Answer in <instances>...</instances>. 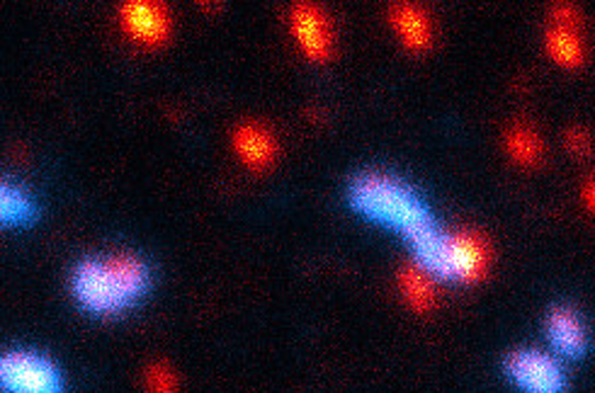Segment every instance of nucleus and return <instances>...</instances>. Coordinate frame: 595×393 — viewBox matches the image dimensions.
I'll use <instances>...</instances> for the list:
<instances>
[{
	"label": "nucleus",
	"instance_id": "1",
	"mask_svg": "<svg viewBox=\"0 0 595 393\" xmlns=\"http://www.w3.org/2000/svg\"><path fill=\"white\" fill-rule=\"evenodd\" d=\"M350 199L365 217L387 223L407 236L413 250L428 245L437 236L423 201L394 177L375 173L360 175L350 187Z\"/></svg>",
	"mask_w": 595,
	"mask_h": 393
},
{
	"label": "nucleus",
	"instance_id": "2",
	"mask_svg": "<svg viewBox=\"0 0 595 393\" xmlns=\"http://www.w3.org/2000/svg\"><path fill=\"white\" fill-rule=\"evenodd\" d=\"M144 262L129 255L88 260L76 270L74 292L78 302L95 314H115L137 302L147 290Z\"/></svg>",
	"mask_w": 595,
	"mask_h": 393
},
{
	"label": "nucleus",
	"instance_id": "3",
	"mask_svg": "<svg viewBox=\"0 0 595 393\" xmlns=\"http://www.w3.org/2000/svg\"><path fill=\"white\" fill-rule=\"evenodd\" d=\"M421 265L440 277L476 282L489 268V243L474 231H457L452 236H435L431 243L415 250Z\"/></svg>",
	"mask_w": 595,
	"mask_h": 393
},
{
	"label": "nucleus",
	"instance_id": "4",
	"mask_svg": "<svg viewBox=\"0 0 595 393\" xmlns=\"http://www.w3.org/2000/svg\"><path fill=\"white\" fill-rule=\"evenodd\" d=\"M6 393H62V379L50 360L32 352H10L0 362Z\"/></svg>",
	"mask_w": 595,
	"mask_h": 393
},
{
	"label": "nucleus",
	"instance_id": "5",
	"mask_svg": "<svg viewBox=\"0 0 595 393\" xmlns=\"http://www.w3.org/2000/svg\"><path fill=\"white\" fill-rule=\"evenodd\" d=\"M508 376L526 393H564L566 379L562 367L550 354L522 350L510 354Z\"/></svg>",
	"mask_w": 595,
	"mask_h": 393
},
{
	"label": "nucleus",
	"instance_id": "6",
	"mask_svg": "<svg viewBox=\"0 0 595 393\" xmlns=\"http://www.w3.org/2000/svg\"><path fill=\"white\" fill-rule=\"evenodd\" d=\"M292 32L309 58L326 62L333 52V32L324 10L309 3L292 8Z\"/></svg>",
	"mask_w": 595,
	"mask_h": 393
},
{
	"label": "nucleus",
	"instance_id": "7",
	"mask_svg": "<svg viewBox=\"0 0 595 393\" xmlns=\"http://www.w3.org/2000/svg\"><path fill=\"white\" fill-rule=\"evenodd\" d=\"M122 25L139 44L156 46L169 40L171 15L161 3H127L122 8Z\"/></svg>",
	"mask_w": 595,
	"mask_h": 393
},
{
	"label": "nucleus",
	"instance_id": "8",
	"mask_svg": "<svg viewBox=\"0 0 595 393\" xmlns=\"http://www.w3.org/2000/svg\"><path fill=\"white\" fill-rule=\"evenodd\" d=\"M234 146L238 151V156L246 161V165H251V168L256 171L270 165L272 161H275V153H278L275 137H272L270 131L260 124L238 127V131L234 134Z\"/></svg>",
	"mask_w": 595,
	"mask_h": 393
},
{
	"label": "nucleus",
	"instance_id": "9",
	"mask_svg": "<svg viewBox=\"0 0 595 393\" xmlns=\"http://www.w3.org/2000/svg\"><path fill=\"white\" fill-rule=\"evenodd\" d=\"M547 330H550V340L554 345V350L562 352L564 357H581L583 352H586V345H588L586 328H583L581 318L574 312H569V308H556V312L550 316Z\"/></svg>",
	"mask_w": 595,
	"mask_h": 393
},
{
	"label": "nucleus",
	"instance_id": "10",
	"mask_svg": "<svg viewBox=\"0 0 595 393\" xmlns=\"http://www.w3.org/2000/svg\"><path fill=\"white\" fill-rule=\"evenodd\" d=\"M391 22H394L397 32L401 34L403 44L413 52L425 50L431 44V20L415 6H397L391 10Z\"/></svg>",
	"mask_w": 595,
	"mask_h": 393
},
{
	"label": "nucleus",
	"instance_id": "11",
	"mask_svg": "<svg viewBox=\"0 0 595 393\" xmlns=\"http://www.w3.org/2000/svg\"><path fill=\"white\" fill-rule=\"evenodd\" d=\"M399 287L415 312H428L435 304V287L423 268H403L399 275Z\"/></svg>",
	"mask_w": 595,
	"mask_h": 393
},
{
	"label": "nucleus",
	"instance_id": "12",
	"mask_svg": "<svg viewBox=\"0 0 595 393\" xmlns=\"http://www.w3.org/2000/svg\"><path fill=\"white\" fill-rule=\"evenodd\" d=\"M547 50L564 66H578L583 62V46L571 28H554L547 34Z\"/></svg>",
	"mask_w": 595,
	"mask_h": 393
},
{
	"label": "nucleus",
	"instance_id": "13",
	"mask_svg": "<svg viewBox=\"0 0 595 393\" xmlns=\"http://www.w3.org/2000/svg\"><path fill=\"white\" fill-rule=\"evenodd\" d=\"M506 144H508L510 156H513L518 163H526V165L538 161L540 153H542V144H540L538 134H534V131L528 127H516L508 134Z\"/></svg>",
	"mask_w": 595,
	"mask_h": 393
},
{
	"label": "nucleus",
	"instance_id": "14",
	"mask_svg": "<svg viewBox=\"0 0 595 393\" xmlns=\"http://www.w3.org/2000/svg\"><path fill=\"white\" fill-rule=\"evenodd\" d=\"M0 211H3V221L20 223L32 217V205L18 187L3 185V189H0Z\"/></svg>",
	"mask_w": 595,
	"mask_h": 393
},
{
	"label": "nucleus",
	"instance_id": "15",
	"mask_svg": "<svg viewBox=\"0 0 595 393\" xmlns=\"http://www.w3.org/2000/svg\"><path fill=\"white\" fill-rule=\"evenodd\" d=\"M147 386L151 393H175L177 379L165 364H153L147 372Z\"/></svg>",
	"mask_w": 595,
	"mask_h": 393
},
{
	"label": "nucleus",
	"instance_id": "16",
	"mask_svg": "<svg viewBox=\"0 0 595 393\" xmlns=\"http://www.w3.org/2000/svg\"><path fill=\"white\" fill-rule=\"evenodd\" d=\"M583 197H586L588 207L595 211V181H591V183L586 185V189H583Z\"/></svg>",
	"mask_w": 595,
	"mask_h": 393
}]
</instances>
